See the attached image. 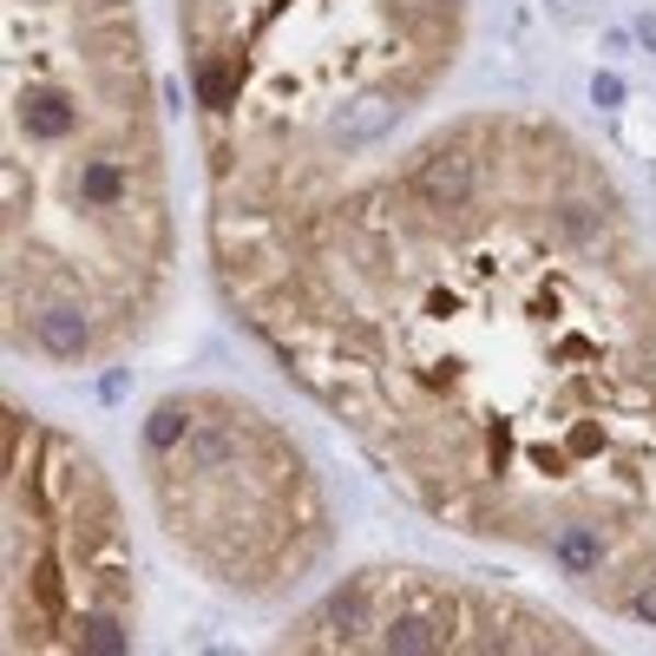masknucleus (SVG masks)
<instances>
[{"label": "nucleus", "instance_id": "nucleus-13", "mask_svg": "<svg viewBox=\"0 0 656 656\" xmlns=\"http://www.w3.org/2000/svg\"><path fill=\"white\" fill-rule=\"evenodd\" d=\"M39 605L59 611V572H53V565H39Z\"/></svg>", "mask_w": 656, "mask_h": 656}, {"label": "nucleus", "instance_id": "nucleus-3", "mask_svg": "<svg viewBox=\"0 0 656 656\" xmlns=\"http://www.w3.org/2000/svg\"><path fill=\"white\" fill-rule=\"evenodd\" d=\"M33 335H39V348H46V355H59V361H79V355H85V342H92L85 315H79V309H66V302H59V309H39V315H33Z\"/></svg>", "mask_w": 656, "mask_h": 656}, {"label": "nucleus", "instance_id": "nucleus-10", "mask_svg": "<svg viewBox=\"0 0 656 656\" xmlns=\"http://www.w3.org/2000/svg\"><path fill=\"white\" fill-rule=\"evenodd\" d=\"M79 644H85V651H99V656H118V651H125V631H118L112 618H85Z\"/></svg>", "mask_w": 656, "mask_h": 656}, {"label": "nucleus", "instance_id": "nucleus-5", "mask_svg": "<svg viewBox=\"0 0 656 656\" xmlns=\"http://www.w3.org/2000/svg\"><path fill=\"white\" fill-rule=\"evenodd\" d=\"M237 79H243V59H237V53H197V99H204L210 112H230Z\"/></svg>", "mask_w": 656, "mask_h": 656}, {"label": "nucleus", "instance_id": "nucleus-4", "mask_svg": "<svg viewBox=\"0 0 656 656\" xmlns=\"http://www.w3.org/2000/svg\"><path fill=\"white\" fill-rule=\"evenodd\" d=\"M375 644H381V651H401V656H421V651H440V644H447V624H434V618H421V611H401V618L381 624Z\"/></svg>", "mask_w": 656, "mask_h": 656}, {"label": "nucleus", "instance_id": "nucleus-12", "mask_svg": "<svg viewBox=\"0 0 656 656\" xmlns=\"http://www.w3.org/2000/svg\"><path fill=\"white\" fill-rule=\"evenodd\" d=\"M591 99H598V105H618V99H624V79L598 72V79H591Z\"/></svg>", "mask_w": 656, "mask_h": 656}, {"label": "nucleus", "instance_id": "nucleus-8", "mask_svg": "<svg viewBox=\"0 0 656 656\" xmlns=\"http://www.w3.org/2000/svg\"><path fill=\"white\" fill-rule=\"evenodd\" d=\"M552 559H559L565 572H598V565H605V539H598L591 526H565V532L552 539Z\"/></svg>", "mask_w": 656, "mask_h": 656}, {"label": "nucleus", "instance_id": "nucleus-1", "mask_svg": "<svg viewBox=\"0 0 656 656\" xmlns=\"http://www.w3.org/2000/svg\"><path fill=\"white\" fill-rule=\"evenodd\" d=\"M414 191H421L434 210H453V204L473 197V164H467L460 151H427L421 171H414Z\"/></svg>", "mask_w": 656, "mask_h": 656}, {"label": "nucleus", "instance_id": "nucleus-6", "mask_svg": "<svg viewBox=\"0 0 656 656\" xmlns=\"http://www.w3.org/2000/svg\"><path fill=\"white\" fill-rule=\"evenodd\" d=\"M20 125H26V138H66L79 125V112L66 99H53V92H26L20 99Z\"/></svg>", "mask_w": 656, "mask_h": 656}, {"label": "nucleus", "instance_id": "nucleus-2", "mask_svg": "<svg viewBox=\"0 0 656 656\" xmlns=\"http://www.w3.org/2000/svg\"><path fill=\"white\" fill-rule=\"evenodd\" d=\"M394 118H401V99H361V105H342V112L329 118V131H335V145H368V138H381Z\"/></svg>", "mask_w": 656, "mask_h": 656}, {"label": "nucleus", "instance_id": "nucleus-14", "mask_svg": "<svg viewBox=\"0 0 656 656\" xmlns=\"http://www.w3.org/2000/svg\"><path fill=\"white\" fill-rule=\"evenodd\" d=\"M637 618H644V624H656V585H644V591H637Z\"/></svg>", "mask_w": 656, "mask_h": 656}, {"label": "nucleus", "instance_id": "nucleus-11", "mask_svg": "<svg viewBox=\"0 0 656 656\" xmlns=\"http://www.w3.org/2000/svg\"><path fill=\"white\" fill-rule=\"evenodd\" d=\"M559 223H565L572 237H585V243L598 237V217H591V204H559Z\"/></svg>", "mask_w": 656, "mask_h": 656}, {"label": "nucleus", "instance_id": "nucleus-7", "mask_svg": "<svg viewBox=\"0 0 656 656\" xmlns=\"http://www.w3.org/2000/svg\"><path fill=\"white\" fill-rule=\"evenodd\" d=\"M125 191H131V184H125V171H118L112 158H92V164H79V197H85V204H99V210H118V204H125Z\"/></svg>", "mask_w": 656, "mask_h": 656}, {"label": "nucleus", "instance_id": "nucleus-9", "mask_svg": "<svg viewBox=\"0 0 656 656\" xmlns=\"http://www.w3.org/2000/svg\"><path fill=\"white\" fill-rule=\"evenodd\" d=\"M184 434H191V414H184V407H177V401H164V407H158V414H151V427H145V440H151V447H158V453H164V447H177V440H184Z\"/></svg>", "mask_w": 656, "mask_h": 656}]
</instances>
